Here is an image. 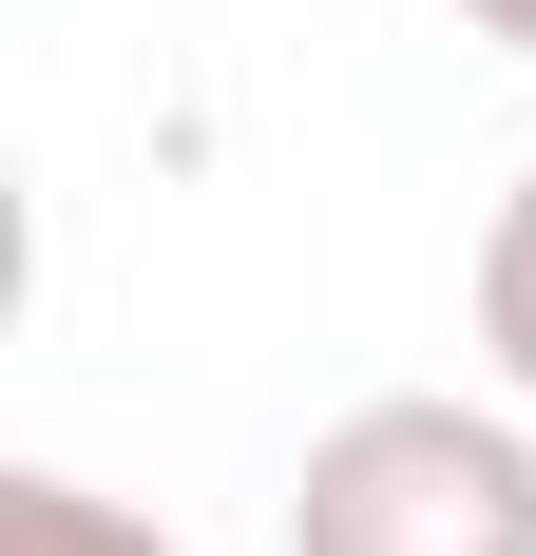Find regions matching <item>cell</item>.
I'll use <instances>...</instances> for the list:
<instances>
[{
    "label": "cell",
    "mask_w": 536,
    "mask_h": 556,
    "mask_svg": "<svg viewBox=\"0 0 536 556\" xmlns=\"http://www.w3.org/2000/svg\"><path fill=\"white\" fill-rule=\"evenodd\" d=\"M288 556H536V442L498 403L383 384L288 480Z\"/></svg>",
    "instance_id": "cell-1"
},
{
    "label": "cell",
    "mask_w": 536,
    "mask_h": 556,
    "mask_svg": "<svg viewBox=\"0 0 536 556\" xmlns=\"http://www.w3.org/2000/svg\"><path fill=\"white\" fill-rule=\"evenodd\" d=\"M0 556H173L135 500H97V480H58V460H20L0 480Z\"/></svg>",
    "instance_id": "cell-2"
},
{
    "label": "cell",
    "mask_w": 536,
    "mask_h": 556,
    "mask_svg": "<svg viewBox=\"0 0 536 556\" xmlns=\"http://www.w3.org/2000/svg\"><path fill=\"white\" fill-rule=\"evenodd\" d=\"M480 365L536 403V173H518V192L480 212Z\"/></svg>",
    "instance_id": "cell-3"
},
{
    "label": "cell",
    "mask_w": 536,
    "mask_h": 556,
    "mask_svg": "<svg viewBox=\"0 0 536 556\" xmlns=\"http://www.w3.org/2000/svg\"><path fill=\"white\" fill-rule=\"evenodd\" d=\"M460 20H480V39H498V58H536V0H460Z\"/></svg>",
    "instance_id": "cell-4"
}]
</instances>
